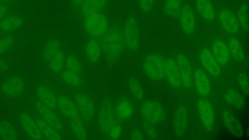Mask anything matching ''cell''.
I'll list each match as a JSON object with an SVG mask.
<instances>
[{
    "mask_svg": "<svg viewBox=\"0 0 249 140\" xmlns=\"http://www.w3.org/2000/svg\"><path fill=\"white\" fill-rule=\"evenodd\" d=\"M123 23L122 18L113 13L108 27L100 39L102 54L108 62L117 61L125 50Z\"/></svg>",
    "mask_w": 249,
    "mask_h": 140,
    "instance_id": "obj_1",
    "label": "cell"
},
{
    "mask_svg": "<svg viewBox=\"0 0 249 140\" xmlns=\"http://www.w3.org/2000/svg\"><path fill=\"white\" fill-rule=\"evenodd\" d=\"M181 27L187 34H192L196 28V21L192 7L187 4L182 5L179 16Z\"/></svg>",
    "mask_w": 249,
    "mask_h": 140,
    "instance_id": "obj_15",
    "label": "cell"
},
{
    "mask_svg": "<svg viewBox=\"0 0 249 140\" xmlns=\"http://www.w3.org/2000/svg\"><path fill=\"white\" fill-rule=\"evenodd\" d=\"M98 124L101 131L111 139H118L122 132L119 120L112 110L107 106H103L98 115Z\"/></svg>",
    "mask_w": 249,
    "mask_h": 140,
    "instance_id": "obj_4",
    "label": "cell"
},
{
    "mask_svg": "<svg viewBox=\"0 0 249 140\" xmlns=\"http://www.w3.org/2000/svg\"><path fill=\"white\" fill-rule=\"evenodd\" d=\"M237 82L242 91L248 94L249 92V78L245 73H241L237 78Z\"/></svg>",
    "mask_w": 249,
    "mask_h": 140,
    "instance_id": "obj_44",
    "label": "cell"
},
{
    "mask_svg": "<svg viewBox=\"0 0 249 140\" xmlns=\"http://www.w3.org/2000/svg\"><path fill=\"white\" fill-rule=\"evenodd\" d=\"M20 120L24 130L31 139H45L34 119L31 115L26 113H22L20 114Z\"/></svg>",
    "mask_w": 249,
    "mask_h": 140,
    "instance_id": "obj_22",
    "label": "cell"
},
{
    "mask_svg": "<svg viewBox=\"0 0 249 140\" xmlns=\"http://www.w3.org/2000/svg\"><path fill=\"white\" fill-rule=\"evenodd\" d=\"M113 13L112 10L89 14L80 20L82 28L89 35L100 39L108 27Z\"/></svg>",
    "mask_w": 249,
    "mask_h": 140,
    "instance_id": "obj_2",
    "label": "cell"
},
{
    "mask_svg": "<svg viewBox=\"0 0 249 140\" xmlns=\"http://www.w3.org/2000/svg\"><path fill=\"white\" fill-rule=\"evenodd\" d=\"M70 125L72 131L77 138L81 140L87 139V133L81 117L70 120Z\"/></svg>",
    "mask_w": 249,
    "mask_h": 140,
    "instance_id": "obj_33",
    "label": "cell"
},
{
    "mask_svg": "<svg viewBox=\"0 0 249 140\" xmlns=\"http://www.w3.org/2000/svg\"><path fill=\"white\" fill-rule=\"evenodd\" d=\"M27 15L18 11L0 20V32L2 34H9L19 30L27 19Z\"/></svg>",
    "mask_w": 249,
    "mask_h": 140,
    "instance_id": "obj_8",
    "label": "cell"
},
{
    "mask_svg": "<svg viewBox=\"0 0 249 140\" xmlns=\"http://www.w3.org/2000/svg\"><path fill=\"white\" fill-rule=\"evenodd\" d=\"M16 2L9 4L0 3V20L18 11Z\"/></svg>",
    "mask_w": 249,
    "mask_h": 140,
    "instance_id": "obj_42",
    "label": "cell"
},
{
    "mask_svg": "<svg viewBox=\"0 0 249 140\" xmlns=\"http://www.w3.org/2000/svg\"><path fill=\"white\" fill-rule=\"evenodd\" d=\"M142 117L149 122L157 123L161 121L164 117L162 106L158 102L148 100L144 102L140 109Z\"/></svg>",
    "mask_w": 249,
    "mask_h": 140,
    "instance_id": "obj_6",
    "label": "cell"
},
{
    "mask_svg": "<svg viewBox=\"0 0 249 140\" xmlns=\"http://www.w3.org/2000/svg\"><path fill=\"white\" fill-rule=\"evenodd\" d=\"M143 139L141 132L139 130H135L131 134L132 140H142Z\"/></svg>",
    "mask_w": 249,
    "mask_h": 140,
    "instance_id": "obj_45",
    "label": "cell"
},
{
    "mask_svg": "<svg viewBox=\"0 0 249 140\" xmlns=\"http://www.w3.org/2000/svg\"><path fill=\"white\" fill-rule=\"evenodd\" d=\"M114 0H86L81 7L78 18L80 20L93 13L112 10Z\"/></svg>",
    "mask_w": 249,
    "mask_h": 140,
    "instance_id": "obj_7",
    "label": "cell"
},
{
    "mask_svg": "<svg viewBox=\"0 0 249 140\" xmlns=\"http://www.w3.org/2000/svg\"><path fill=\"white\" fill-rule=\"evenodd\" d=\"M137 9L139 13L143 16L148 15L152 11L155 0H137Z\"/></svg>",
    "mask_w": 249,
    "mask_h": 140,
    "instance_id": "obj_39",
    "label": "cell"
},
{
    "mask_svg": "<svg viewBox=\"0 0 249 140\" xmlns=\"http://www.w3.org/2000/svg\"><path fill=\"white\" fill-rule=\"evenodd\" d=\"M10 34L0 37V55L11 48L15 43V37Z\"/></svg>",
    "mask_w": 249,
    "mask_h": 140,
    "instance_id": "obj_41",
    "label": "cell"
},
{
    "mask_svg": "<svg viewBox=\"0 0 249 140\" xmlns=\"http://www.w3.org/2000/svg\"><path fill=\"white\" fill-rule=\"evenodd\" d=\"M212 54L219 66H226L229 63L230 52L228 45L220 38L215 39L212 44Z\"/></svg>",
    "mask_w": 249,
    "mask_h": 140,
    "instance_id": "obj_13",
    "label": "cell"
},
{
    "mask_svg": "<svg viewBox=\"0 0 249 140\" xmlns=\"http://www.w3.org/2000/svg\"><path fill=\"white\" fill-rule=\"evenodd\" d=\"M0 137L3 140H13L17 138V133L11 123L2 121L0 122Z\"/></svg>",
    "mask_w": 249,
    "mask_h": 140,
    "instance_id": "obj_34",
    "label": "cell"
},
{
    "mask_svg": "<svg viewBox=\"0 0 249 140\" xmlns=\"http://www.w3.org/2000/svg\"><path fill=\"white\" fill-rule=\"evenodd\" d=\"M82 31L84 37L85 54L90 62L95 63L98 62L102 54L100 39L89 35L82 28Z\"/></svg>",
    "mask_w": 249,
    "mask_h": 140,
    "instance_id": "obj_9",
    "label": "cell"
},
{
    "mask_svg": "<svg viewBox=\"0 0 249 140\" xmlns=\"http://www.w3.org/2000/svg\"><path fill=\"white\" fill-rule=\"evenodd\" d=\"M181 80L182 85L186 88H190L192 83V70L188 59L182 54H178L176 60Z\"/></svg>",
    "mask_w": 249,
    "mask_h": 140,
    "instance_id": "obj_20",
    "label": "cell"
},
{
    "mask_svg": "<svg viewBox=\"0 0 249 140\" xmlns=\"http://www.w3.org/2000/svg\"><path fill=\"white\" fill-rule=\"evenodd\" d=\"M222 118L225 126L232 135L235 137L242 136L243 129L241 124L231 112L225 110Z\"/></svg>",
    "mask_w": 249,
    "mask_h": 140,
    "instance_id": "obj_24",
    "label": "cell"
},
{
    "mask_svg": "<svg viewBox=\"0 0 249 140\" xmlns=\"http://www.w3.org/2000/svg\"><path fill=\"white\" fill-rule=\"evenodd\" d=\"M224 98L228 104L236 108H242L245 104V100L241 93L236 89L231 88L225 92Z\"/></svg>",
    "mask_w": 249,
    "mask_h": 140,
    "instance_id": "obj_30",
    "label": "cell"
},
{
    "mask_svg": "<svg viewBox=\"0 0 249 140\" xmlns=\"http://www.w3.org/2000/svg\"><path fill=\"white\" fill-rule=\"evenodd\" d=\"M60 42L56 39L51 38L44 42L41 49L43 59L49 62L61 48Z\"/></svg>",
    "mask_w": 249,
    "mask_h": 140,
    "instance_id": "obj_27",
    "label": "cell"
},
{
    "mask_svg": "<svg viewBox=\"0 0 249 140\" xmlns=\"http://www.w3.org/2000/svg\"><path fill=\"white\" fill-rule=\"evenodd\" d=\"M188 112L185 106L180 105L176 109L174 117V132L178 137L182 136L185 131L188 122Z\"/></svg>",
    "mask_w": 249,
    "mask_h": 140,
    "instance_id": "obj_21",
    "label": "cell"
},
{
    "mask_svg": "<svg viewBox=\"0 0 249 140\" xmlns=\"http://www.w3.org/2000/svg\"><path fill=\"white\" fill-rule=\"evenodd\" d=\"M39 101L51 109L57 107V99L54 94L48 87L40 86L37 91Z\"/></svg>",
    "mask_w": 249,
    "mask_h": 140,
    "instance_id": "obj_26",
    "label": "cell"
},
{
    "mask_svg": "<svg viewBox=\"0 0 249 140\" xmlns=\"http://www.w3.org/2000/svg\"><path fill=\"white\" fill-rule=\"evenodd\" d=\"M69 3V9L72 14L78 18L79 11L86 0H67Z\"/></svg>",
    "mask_w": 249,
    "mask_h": 140,
    "instance_id": "obj_43",
    "label": "cell"
},
{
    "mask_svg": "<svg viewBox=\"0 0 249 140\" xmlns=\"http://www.w3.org/2000/svg\"><path fill=\"white\" fill-rule=\"evenodd\" d=\"M134 112V107L129 100L120 101L115 107V115L119 120H126L129 118Z\"/></svg>",
    "mask_w": 249,
    "mask_h": 140,
    "instance_id": "obj_28",
    "label": "cell"
},
{
    "mask_svg": "<svg viewBox=\"0 0 249 140\" xmlns=\"http://www.w3.org/2000/svg\"><path fill=\"white\" fill-rule=\"evenodd\" d=\"M65 67L68 70L81 76L82 69L79 61L73 54L68 55L65 58Z\"/></svg>",
    "mask_w": 249,
    "mask_h": 140,
    "instance_id": "obj_36",
    "label": "cell"
},
{
    "mask_svg": "<svg viewBox=\"0 0 249 140\" xmlns=\"http://www.w3.org/2000/svg\"><path fill=\"white\" fill-rule=\"evenodd\" d=\"M194 77L197 93L203 97L207 96L211 90V84L208 76L200 68L196 67L194 71Z\"/></svg>",
    "mask_w": 249,
    "mask_h": 140,
    "instance_id": "obj_18",
    "label": "cell"
},
{
    "mask_svg": "<svg viewBox=\"0 0 249 140\" xmlns=\"http://www.w3.org/2000/svg\"><path fill=\"white\" fill-rule=\"evenodd\" d=\"M248 4L243 3L240 7L238 14V21L242 28L246 31L248 30Z\"/></svg>",
    "mask_w": 249,
    "mask_h": 140,
    "instance_id": "obj_40",
    "label": "cell"
},
{
    "mask_svg": "<svg viewBox=\"0 0 249 140\" xmlns=\"http://www.w3.org/2000/svg\"><path fill=\"white\" fill-rule=\"evenodd\" d=\"M7 65L5 62L0 59V71L4 70L6 69Z\"/></svg>",
    "mask_w": 249,
    "mask_h": 140,
    "instance_id": "obj_46",
    "label": "cell"
},
{
    "mask_svg": "<svg viewBox=\"0 0 249 140\" xmlns=\"http://www.w3.org/2000/svg\"><path fill=\"white\" fill-rule=\"evenodd\" d=\"M142 68L146 76L153 80H160L165 76V60L158 53L152 52L147 55Z\"/></svg>",
    "mask_w": 249,
    "mask_h": 140,
    "instance_id": "obj_5",
    "label": "cell"
},
{
    "mask_svg": "<svg viewBox=\"0 0 249 140\" xmlns=\"http://www.w3.org/2000/svg\"><path fill=\"white\" fill-rule=\"evenodd\" d=\"M25 89L23 80L18 76H12L6 79L1 85V90L5 95L10 97H19Z\"/></svg>",
    "mask_w": 249,
    "mask_h": 140,
    "instance_id": "obj_12",
    "label": "cell"
},
{
    "mask_svg": "<svg viewBox=\"0 0 249 140\" xmlns=\"http://www.w3.org/2000/svg\"><path fill=\"white\" fill-rule=\"evenodd\" d=\"M123 33L125 50L131 53L137 52L140 47L139 24L135 12L130 9L124 20Z\"/></svg>",
    "mask_w": 249,
    "mask_h": 140,
    "instance_id": "obj_3",
    "label": "cell"
},
{
    "mask_svg": "<svg viewBox=\"0 0 249 140\" xmlns=\"http://www.w3.org/2000/svg\"><path fill=\"white\" fill-rule=\"evenodd\" d=\"M61 76L64 82L69 86L78 88L81 85L80 76L67 70L61 72Z\"/></svg>",
    "mask_w": 249,
    "mask_h": 140,
    "instance_id": "obj_37",
    "label": "cell"
},
{
    "mask_svg": "<svg viewBox=\"0 0 249 140\" xmlns=\"http://www.w3.org/2000/svg\"><path fill=\"white\" fill-rule=\"evenodd\" d=\"M73 99L82 119L87 122L91 121L94 115V107L91 100L79 93H76Z\"/></svg>",
    "mask_w": 249,
    "mask_h": 140,
    "instance_id": "obj_11",
    "label": "cell"
},
{
    "mask_svg": "<svg viewBox=\"0 0 249 140\" xmlns=\"http://www.w3.org/2000/svg\"><path fill=\"white\" fill-rule=\"evenodd\" d=\"M128 86L132 94L136 99L141 100L143 99V92L142 88L136 78H130L128 81Z\"/></svg>",
    "mask_w": 249,
    "mask_h": 140,
    "instance_id": "obj_38",
    "label": "cell"
},
{
    "mask_svg": "<svg viewBox=\"0 0 249 140\" xmlns=\"http://www.w3.org/2000/svg\"><path fill=\"white\" fill-rule=\"evenodd\" d=\"M220 23L222 28L227 33L236 34L239 30V23L235 15L229 9L222 8L219 13Z\"/></svg>",
    "mask_w": 249,
    "mask_h": 140,
    "instance_id": "obj_14",
    "label": "cell"
},
{
    "mask_svg": "<svg viewBox=\"0 0 249 140\" xmlns=\"http://www.w3.org/2000/svg\"><path fill=\"white\" fill-rule=\"evenodd\" d=\"M36 107L42 119L57 131L63 130V126L60 120L52 109L39 101L36 102Z\"/></svg>",
    "mask_w": 249,
    "mask_h": 140,
    "instance_id": "obj_19",
    "label": "cell"
},
{
    "mask_svg": "<svg viewBox=\"0 0 249 140\" xmlns=\"http://www.w3.org/2000/svg\"><path fill=\"white\" fill-rule=\"evenodd\" d=\"M34 120L45 139L52 140L61 139L57 131L47 123L43 119L36 118Z\"/></svg>",
    "mask_w": 249,
    "mask_h": 140,
    "instance_id": "obj_31",
    "label": "cell"
},
{
    "mask_svg": "<svg viewBox=\"0 0 249 140\" xmlns=\"http://www.w3.org/2000/svg\"><path fill=\"white\" fill-rule=\"evenodd\" d=\"M16 2V0H0V3L9 4Z\"/></svg>",
    "mask_w": 249,
    "mask_h": 140,
    "instance_id": "obj_47",
    "label": "cell"
},
{
    "mask_svg": "<svg viewBox=\"0 0 249 140\" xmlns=\"http://www.w3.org/2000/svg\"><path fill=\"white\" fill-rule=\"evenodd\" d=\"M182 0H165L166 13L173 18L179 17L182 6Z\"/></svg>",
    "mask_w": 249,
    "mask_h": 140,
    "instance_id": "obj_35",
    "label": "cell"
},
{
    "mask_svg": "<svg viewBox=\"0 0 249 140\" xmlns=\"http://www.w3.org/2000/svg\"><path fill=\"white\" fill-rule=\"evenodd\" d=\"M196 7L201 17L206 21L210 22L215 17V10L210 0H196Z\"/></svg>",
    "mask_w": 249,
    "mask_h": 140,
    "instance_id": "obj_25",
    "label": "cell"
},
{
    "mask_svg": "<svg viewBox=\"0 0 249 140\" xmlns=\"http://www.w3.org/2000/svg\"><path fill=\"white\" fill-rule=\"evenodd\" d=\"M165 76L171 86L175 89L180 88L182 83L177 61L172 58L165 60Z\"/></svg>",
    "mask_w": 249,
    "mask_h": 140,
    "instance_id": "obj_16",
    "label": "cell"
},
{
    "mask_svg": "<svg viewBox=\"0 0 249 140\" xmlns=\"http://www.w3.org/2000/svg\"><path fill=\"white\" fill-rule=\"evenodd\" d=\"M228 47L230 54L236 61H241L244 59L243 50L240 42L235 36L231 37L228 40Z\"/></svg>",
    "mask_w": 249,
    "mask_h": 140,
    "instance_id": "obj_32",
    "label": "cell"
},
{
    "mask_svg": "<svg viewBox=\"0 0 249 140\" xmlns=\"http://www.w3.org/2000/svg\"><path fill=\"white\" fill-rule=\"evenodd\" d=\"M65 53L61 48L48 62L50 70L55 73H61L65 67Z\"/></svg>",
    "mask_w": 249,
    "mask_h": 140,
    "instance_id": "obj_29",
    "label": "cell"
},
{
    "mask_svg": "<svg viewBox=\"0 0 249 140\" xmlns=\"http://www.w3.org/2000/svg\"><path fill=\"white\" fill-rule=\"evenodd\" d=\"M57 107L68 119L81 117L75 104L68 97L60 96L57 99Z\"/></svg>",
    "mask_w": 249,
    "mask_h": 140,
    "instance_id": "obj_23",
    "label": "cell"
},
{
    "mask_svg": "<svg viewBox=\"0 0 249 140\" xmlns=\"http://www.w3.org/2000/svg\"><path fill=\"white\" fill-rule=\"evenodd\" d=\"M2 34L0 32V35Z\"/></svg>",
    "mask_w": 249,
    "mask_h": 140,
    "instance_id": "obj_48",
    "label": "cell"
},
{
    "mask_svg": "<svg viewBox=\"0 0 249 140\" xmlns=\"http://www.w3.org/2000/svg\"><path fill=\"white\" fill-rule=\"evenodd\" d=\"M197 109L204 127L208 130L213 129L214 123V111L210 102L205 98L198 99Z\"/></svg>",
    "mask_w": 249,
    "mask_h": 140,
    "instance_id": "obj_10",
    "label": "cell"
},
{
    "mask_svg": "<svg viewBox=\"0 0 249 140\" xmlns=\"http://www.w3.org/2000/svg\"><path fill=\"white\" fill-rule=\"evenodd\" d=\"M199 58L203 68L211 75L215 77H218L220 75V67L208 48H204L200 50Z\"/></svg>",
    "mask_w": 249,
    "mask_h": 140,
    "instance_id": "obj_17",
    "label": "cell"
}]
</instances>
